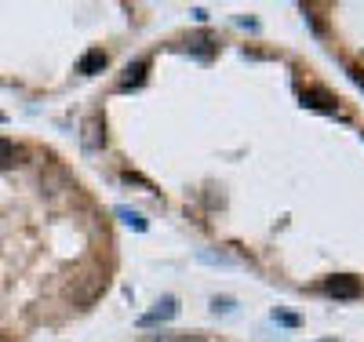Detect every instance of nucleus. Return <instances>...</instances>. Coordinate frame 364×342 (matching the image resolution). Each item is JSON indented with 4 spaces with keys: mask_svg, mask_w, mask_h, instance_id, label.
Instances as JSON below:
<instances>
[{
    "mask_svg": "<svg viewBox=\"0 0 364 342\" xmlns=\"http://www.w3.org/2000/svg\"><path fill=\"white\" fill-rule=\"evenodd\" d=\"M179 313V299H171V295H164L161 302H157V309H150V313H142L139 317V324L142 328H150V324H161V320H171Z\"/></svg>",
    "mask_w": 364,
    "mask_h": 342,
    "instance_id": "f03ea898",
    "label": "nucleus"
},
{
    "mask_svg": "<svg viewBox=\"0 0 364 342\" xmlns=\"http://www.w3.org/2000/svg\"><path fill=\"white\" fill-rule=\"evenodd\" d=\"M15 157V146L8 142V139H0V164H4V160H11Z\"/></svg>",
    "mask_w": 364,
    "mask_h": 342,
    "instance_id": "1a4fd4ad",
    "label": "nucleus"
},
{
    "mask_svg": "<svg viewBox=\"0 0 364 342\" xmlns=\"http://www.w3.org/2000/svg\"><path fill=\"white\" fill-rule=\"evenodd\" d=\"M350 77H354L357 88H364V70H354V66H350Z\"/></svg>",
    "mask_w": 364,
    "mask_h": 342,
    "instance_id": "f8f14e48",
    "label": "nucleus"
},
{
    "mask_svg": "<svg viewBox=\"0 0 364 342\" xmlns=\"http://www.w3.org/2000/svg\"><path fill=\"white\" fill-rule=\"evenodd\" d=\"M117 215H120L124 222H128V226H135V230H146V219H142L139 211H132V208H120Z\"/></svg>",
    "mask_w": 364,
    "mask_h": 342,
    "instance_id": "6e6552de",
    "label": "nucleus"
},
{
    "mask_svg": "<svg viewBox=\"0 0 364 342\" xmlns=\"http://www.w3.org/2000/svg\"><path fill=\"white\" fill-rule=\"evenodd\" d=\"M146 70H150L146 62H132V66L124 70V77H120V84H117V88H120V91H128V88H139L142 80H146Z\"/></svg>",
    "mask_w": 364,
    "mask_h": 342,
    "instance_id": "7ed1b4c3",
    "label": "nucleus"
},
{
    "mask_svg": "<svg viewBox=\"0 0 364 342\" xmlns=\"http://www.w3.org/2000/svg\"><path fill=\"white\" fill-rule=\"evenodd\" d=\"M212 309H215V313H219V309H223V313H230V309H233V299H215Z\"/></svg>",
    "mask_w": 364,
    "mask_h": 342,
    "instance_id": "9b49d317",
    "label": "nucleus"
},
{
    "mask_svg": "<svg viewBox=\"0 0 364 342\" xmlns=\"http://www.w3.org/2000/svg\"><path fill=\"white\" fill-rule=\"evenodd\" d=\"M189 44H193V52H197L200 59H208V47H204V44H208V37H197V40H189Z\"/></svg>",
    "mask_w": 364,
    "mask_h": 342,
    "instance_id": "9d476101",
    "label": "nucleus"
},
{
    "mask_svg": "<svg viewBox=\"0 0 364 342\" xmlns=\"http://www.w3.org/2000/svg\"><path fill=\"white\" fill-rule=\"evenodd\" d=\"M324 291H328V295H335V299H357L361 295V281H357V277L339 273V277H331V281H324Z\"/></svg>",
    "mask_w": 364,
    "mask_h": 342,
    "instance_id": "f257e3e1",
    "label": "nucleus"
},
{
    "mask_svg": "<svg viewBox=\"0 0 364 342\" xmlns=\"http://www.w3.org/2000/svg\"><path fill=\"white\" fill-rule=\"evenodd\" d=\"M146 342H204L200 335H168V332H161V335H150Z\"/></svg>",
    "mask_w": 364,
    "mask_h": 342,
    "instance_id": "0eeeda50",
    "label": "nucleus"
},
{
    "mask_svg": "<svg viewBox=\"0 0 364 342\" xmlns=\"http://www.w3.org/2000/svg\"><path fill=\"white\" fill-rule=\"evenodd\" d=\"M99 132H102L99 121H88L84 124V146H88V150H99V146L106 142V135H99Z\"/></svg>",
    "mask_w": 364,
    "mask_h": 342,
    "instance_id": "423d86ee",
    "label": "nucleus"
},
{
    "mask_svg": "<svg viewBox=\"0 0 364 342\" xmlns=\"http://www.w3.org/2000/svg\"><path fill=\"white\" fill-rule=\"evenodd\" d=\"M106 66V52H99V47H91V52L77 62V73H84V77H91V73H99Z\"/></svg>",
    "mask_w": 364,
    "mask_h": 342,
    "instance_id": "20e7f679",
    "label": "nucleus"
},
{
    "mask_svg": "<svg viewBox=\"0 0 364 342\" xmlns=\"http://www.w3.org/2000/svg\"><path fill=\"white\" fill-rule=\"evenodd\" d=\"M303 102H306V106H313V109H328V113L335 109V99H331L328 91H321V88H310V91L303 95Z\"/></svg>",
    "mask_w": 364,
    "mask_h": 342,
    "instance_id": "39448f33",
    "label": "nucleus"
}]
</instances>
